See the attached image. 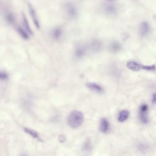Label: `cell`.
<instances>
[{"label":"cell","instance_id":"cell-7","mask_svg":"<svg viewBox=\"0 0 156 156\" xmlns=\"http://www.w3.org/2000/svg\"><path fill=\"white\" fill-rule=\"evenodd\" d=\"M150 31L149 24L146 22H142L140 27V34L142 37L148 34Z\"/></svg>","mask_w":156,"mask_h":156},{"label":"cell","instance_id":"cell-20","mask_svg":"<svg viewBox=\"0 0 156 156\" xmlns=\"http://www.w3.org/2000/svg\"><path fill=\"white\" fill-rule=\"evenodd\" d=\"M58 140L60 142L62 143V142H64L65 141V137L63 135H60L59 136Z\"/></svg>","mask_w":156,"mask_h":156},{"label":"cell","instance_id":"cell-6","mask_svg":"<svg viewBox=\"0 0 156 156\" xmlns=\"http://www.w3.org/2000/svg\"><path fill=\"white\" fill-rule=\"evenodd\" d=\"M21 20L23 23V26L24 29L29 34H33V31L30 27L29 24L28 22L27 17L25 15L24 13H22L21 15Z\"/></svg>","mask_w":156,"mask_h":156},{"label":"cell","instance_id":"cell-8","mask_svg":"<svg viewBox=\"0 0 156 156\" xmlns=\"http://www.w3.org/2000/svg\"><path fill=\"white\" fill-rule=\"evenodd\" d=\"M99 128L102 133H105L108 132L110 129V123L106 119L103 118L101 119L100 123Z\"/></svg>","mask_w":156,"mask_h":156},{"label":"cell","instance_id":"cell-21","mask_svg":"<svg viewBox=\"0 0 156 156\" xmlns=\"http://www.w3.org/2000/svg\"><path fill=\"white\" fill-rule=\"evenodd\" d=\"M152 103L156 104V93L152 95Z\"/></svg>","mask_w":156,"mask_h":156},{"label":"cell","instance_id":"cell-1","mask_svg":"<svg viewBox=\"0 0 156 156\" xmlns=\"http://www.w3.org/2000/svg\"><path fill=\"white\" fill-rule=\"evenodd\" d=\"M83 114L79 111H73L70 113L67 117L68 125L72 128H79L84 122Z\"/></svg>","mask_w":156,"mask_h":156},{"label":"cell","instance_id":"cell-23","mask_svg":"<svg viewBox=\"0 0 156 156\" xmlns=\"http://www.w3.org/2000/svg\"><path fill=\"white\" fill-rule=\"evenodd\" d=\"M88 145L89 144H88ZM87 146H88V144H87ZM86 147H87V148H86V149H88V146ZM88 148H90V146H89V145L88 146Z\"/></svg>","mask_w":156,"mask_h":156},{"label":"cell","instance_id":"cell-4","mask_svg":"<svg viewBox=\"0 0 156 156\" xmlns=\"http://www.w3.org/2000/svg\"><path fill=\"white\" fill-rule=\"evenodd\" d=\"M148 107L146 104L141 105L139 108V118L141 122L144 124L148 123V118L147 117V111Z\"/></svg>","mask_w":156,"mask_h":156},{"label":"cell","instance_id":"cell-9","mask_svg":"<svg viewBox=\"0 0 156 156\" xmlns=\"http://www.w3.org/2000/svg\"><path fill=\"white\" fill-rule=\"evenodd\" d=\"M127 66L129 69L134 71H139L141 69V65L132 61L128 62Z\"/></svg>","mask_w":156,"mask_h":156},{"label":"cell","instance_id":"cell-2","mask_svg":"<svg viewBox=\"0 0 156 156\" xmlns=\"http://www.w3.org/2000/svg\"><path fill=\"white\" fill-rule=\"evenodd\" d=\"M64 9L68 18L73 19L77 17L78 10L75 5L71 2H66L64 5Z\"/></svg>","mask_w":156,"mask_h":156},{"label":"cell","instance_id":"cell-3","mask_svg":"<svg viewBox=\"0 0 156 156\" xmlns=\"http://www.w3.org/2000/svg\"><path fill=\"white\" fill-rule=\"evenodd\" d=\"M28 9L31 19H32L36 28L38 29L40 28V22H39V18H38V16H37V14L36 12L35 8L31 4L28 3Z\"/></svg>","mask_w":156,"mask_h":156},{"label":"cell","instance_id":"cell-5","mask_svg":"<svg viewBox=\"0 0 156 156\" xmlns=\"http://www.w3.org/2000/svg\"><path fill=\"white\" fill-rule=\"evenodd\" d=\"M86 86L87 88L94 92L98 93H101L104 91L103 87L99 84L93 82H88L86 83Z\"/></svg>","mask_w":156,"mask_h":156},{"label":"cell","instance_id":"cell-11","mask_svg":"<svg viewBox=\"0 0 156 156\" xmlns=\"http://www.w3.org/2000/svg\"><path fill=\"white\" fill-rule=\"evenodd\" d=\"M24 130L25 133L29 135L30 136H31L34 139L38 140L41 141L39 134L35 130H34L32 129L29 128H24Z\"/></svg>","mask_w":156,"mask_h":156},{"label":"cell","instance_id":"cell-24","mask_svg":"<svg viewBox=\"0 0 156 156\" xmlns=\"http://www.w3.org/2000/svg\"><path fill=\"white\" fill-rule=\"evenodd\" d=\"M107 1H115V0H107Z\"/></svg>","mask_w":156,"mask_h":156},{"label":"cell","instance_id":"cell-10","mask_svg":"<svg viewBox=\"0 0 156 156\" xmlns=\"http://www.w3.org/2000/svg\"><path fill=\"white\" fill-rule=\"evenodd\" d=\"M129 117V112L124 110L121 111L118 114V122H122L128 119Z\"/></svg>","mask_w":156,"mask_h":156},{"label":"cell","instance_id":"cell-16","mask_svg":"<svg viewBox=\"0 0 156 156\" xmlns=\"http://www.w3.org/2000/svg\"><path fill=\"white\" fill-rule=\"evenodd\" d=\"M5 19L7 23L10 24L14 23L15 22V17L12 12H7L5 16Z\"/></svg>","mask_w":156,"mask_h":156},{"label":"cell","instance_id":"cell-13","mask_svg":"<svg viewBox=\"0 0 156 156\" xmlns=\"http://www.w3.org/2000/svg\"><path fill=\"white\" fill-rule=\"evenodd\" d=\"M86 50L84 47L80 46L75 51V56L77 58H81L85 55Z\"/></svg>","mask_w":156,"mask_h":156},{"label":"cell","instance_id":"cell-17","mask_svg":"<svg viewBox=\"0 0 156 156\" xmlns=\"http://www.w3.org/2000/svg\"><path fill=\"white\" fill-rule=\"evenodd\" d=\"M105 11L108 14H114L116 13V9L113 5H108L106 7Z\"/></svg>","mask_w":156,"mask_h":156},{"label":"cell","instance_id":"cell-18","mask_svg":"<svg viewBox=\"0 0 156 156\" xmlns=\"http://www.w3.org/2000/svg\"><path fill=\"white\" fill-rule=\"evenodd\" d=\"M141 69H144L147 71H154L156 70V65L153 64L151 65H141Z\"/></svg>","mask_w":156,"mask_h":156},{"label":"cell","instance_id":"cell-19","mask_svg":"<svg viewBox=\"0 0 156 156\" xmlns=\"http://www.w3.org/2000/svg\"><path fill=\"white\" fill-rule=\"evenodd\" d=\"M0 78H1V79H2V80H6L8 78V75L5 72L1 71V74H0Z\"/></svg>","mask_w":156,"mask_h":156},{"label":"cell","instance_id":"cell-14","mask_svg":"<svg viewBox=\"0 0 156 156\" xmlns=\"http://www.w3.org/2000/svg\"><path fill=\"white\" fill-rule=\"evenodd\" d=\"M17 30L18 34L23 39L25 40H27L29 39V34L23 28L20 26H18Z\"/></svg>","mask_w":156,"mask_h":156},{"label":"cell","instance_id":"cell-12","mask_svg":"<svg viewBox=\"0 0 156 156\" xmlns=\"http://www.w3.org/2000/svg\"><path fill=\"white\" fill-rule=\"evenodd\" d=\"M63 34V30L60 27L55 28L52 32L53 38L55 40H58L61 38Z\"/></svg>","mask_w":156,"mask_h":156},{"label":"cell","instance_id":"cell-15","mask_svg":"<svg viewBox=\"0 0 156 156\" xmlns=\"http://www.w3.org/2000/svg\"><path fill=\"white\" fill-rule=\"evenodd\" d=\"M121 49V45L119 43L115 42L111 43L110 46V50L112 52H116L118 51Z\"/></svg>","mask_w":156,"mask_h":156},{"label":"cell","instance_id":"cell-22","mask_svg":"<svg viewBox=\"0 0 156 156\" xmlns=\"http://www.w3.org/2000/svg\"><path fill=\"white\" fill-rule=\"evenodd\" d=\"M139 149H140V150H141V151H145L146 150L147 147H146V146L144 145H141L140 146Z\"/></svg>","mask_w":156,"mask_h":156}]
</instances>
